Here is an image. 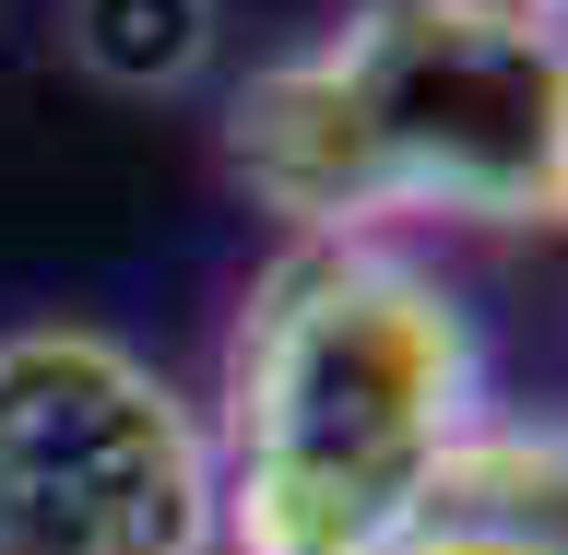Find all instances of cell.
Instances as JSON below:
<instances>
[{
	"label": "cell",
	"instance_id": "6da1fadb",
	"mask_svg": "<svg viewBox=\"0 0 568 555\" xmlns=\"http://www.w3.org/2000/svg\"><path fill=\"white\" fill-rule=\"evenodd\" d=\"M474 414L486 354L450 284L379 237H296L225 343L213 555H390Z\"/></svg>",
	"mask_w": 568,
	"mask_h": 555
},
{
	"label": "cell",
	"instance_id": "7a4b0ae2",
	"mask_svg": "<svg viewBox=\"0 0 568 555\" xmlns=\"http://www.w3.org/2000/svg\"><path fill=\"white\" fill-rule=\"evenodd\" d=\"M225 154L296 237L568 225V48L509 0H367L248 83Z\"/></svg>",
	"mask_w": 568,
	"mask_h": 555
},
{
	"label": "cell",
	"instance_id": "3957f363",
	"mask_svg": "<svg viewBox=\"0 0 568 555\" xmlns=\"http://www.w3.org/2000/svg\"><path fill=\"white\" fill-rule=\"evenodd\" d=\"M0 555H213V438L106 331H0Z\"/></svg>",
	"mask_w": 568,
	"mask_h": 555
},
{
	"label": "cell",
	"instance_id": "277c9868",
	"mask_svg": "<svg viewBox=\"0 0 568 555\" xmlns=\"http://www.w3.org/2000/svg\"><path fill=\"white\" fill-rule=\"evenodd\" d=\"M426 508H474V521L568 555V425L557 414H474Z\"/></svg>",
	"mask_w": 568,
	"mask_h": 555
},
{
	"label": "cell",
	"instance_id": "5b68a950",
	"mask_svg": "<svg viewBox=\"0 0 568 555\" xmlns=\"http://www.w3.org/2000/svg\"><path fill=\"white\" fill-rule=\"evenodd\" d=\"M71 48L119 95H178L213 60V0H71Z\"/></svg>",
	"mask_w": 568,
	"mask_h": 555
},
{
	"label": "cell",
	"instance_id": "8992f818",
	"mask_svg": "<svg viewBox=\"0 0 568 555\" xmlns=\"http://www.w3.org/2000/svg\"><path fill=\"white\" fill-rule=\"evenodd\" d=\"M390 555H545V544H521V532H497V521H474V508H426L415 532Z\"/></svg>",
	"mask_w": 568,
	"mask_h": 555
}]
</instances>
